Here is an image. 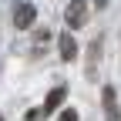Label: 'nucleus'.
Returning <instances> with one entry per match:
<instances>
[{"label": "nucleus", "mask_w": 121, "mask_h": 121, "mask_svg": "<svg viewBox=\"0 0 121 121\" xmlns=\"http://www.w3.org/2000/svg\"><path fill=\"white\" fill-rule=\"evenodd\" d=\"M64 20H67V30H78L87 24V4L84 0H71L67 10H64Z\"/></svg>", "instance_id": "1"}, {"label": "nucleus", "mask_w": 121, "mask_h": 121, "mask_svg": "<svg viewBox=\"0 0 121 121\" xmlns=\"http://www.w3.org/2000/svg\"><path fill=\"white\" fill-rule=\"evenodd\" d=\"M98 57H101V37L91 40V51H87V78H94V64H98Z\"/></svg>", "instance_id": "6"}, {"label": "nucleus", "mask_w": 121, "mask_h": 121, "mask_svg": "<svg viewBox=\"0 0 121 121\" xmlns=\"http://www.w3.org/2000/svg\"><path fill=\"white\" fill-rule=\"evenodd\" d=\"M64 98H67V91H64V87H54L51 94L44 98V108H40V111H44V118H47L51 111H57V108H60V101H64Z\"/></svg>", "instance_id": "5"}, {"label": "nucleus", "mask_w": 121, "mask_h": 121, "mask_svg": "<svg viewBox=\"0 0 121 121\" xmlns=\"http://www.w3.org/2000/svg\"><path fill=\"white\" fill-rule=\"evenodd\" d=\"M34 20H37V10H34V4H13V27L17 30H30L34 27Z\"/></svg>", "instance_id": "2"}, {"label": "nucleus", "mask_w": 121, "mask_h": 121, "mask_svg": "<svg viewBox=\"0 0 121 121\" xmlns=\"http://www.w3.org/2000/svg\"><path fill=\"white\" fill-rule=\"evenodd\" d=\"M51 34H47V27H40V30H34V44H44Z\"/></svg>", "instance_id": "7"}, {"label": "nucleus", "mask_w": 121, "mask_h": 121, "mask_svg": "<svg viewBox=\"0 0 121 121\" xmlns=\"http://www.w3.org/2000/svg\"><path fill=\"white\" fill-rule=\"evenodd\" d=\"M101 104H104V118H108V121H121V111H118V94H114V87H111V84L101 91Z\"/></svg>", "instance_id": "3"}, {"label": "nucleus", "mask_w": 121, "mask_h": 121, "mask_svg": "<svg viewBox=\"0 0 121 121\" xmlns=\"http://www.w3.org/2000/svg\"><path fill=\"white\" fill-rule=\"evenodd\" d=\"M27 121H44V111H40V108H30V111H27Z\"/></svg>", "instance_id": "9"}, {"label": "nucleus", "mask_w": 121, "mask_h": 121, "mask_svg": "<svg viewBox=\"0 0 121 121\" xmlns=\"http://www.w3.org/2000/svg\"><path fill=\"white\" fill-rule=\"evenodd\" d=\"M57 121H78V111H74V108H67V111H60V118Z\"/></svg>", "instance_id": "8"}, {"label": "nucleus", "mask_w": 121, "mask_h": 121, "mask_svg": "<svg viewBox=\"0 0 121 121\" xmlns=\"http://www.w3.org/2000/svg\"><path fill=\"white\" fill-rule=\"evenodd\" d=\"M78 57V40L71 37V30L60 34V60H74Z\"/></svg>", "instance_id": "4"}]
</instances>
